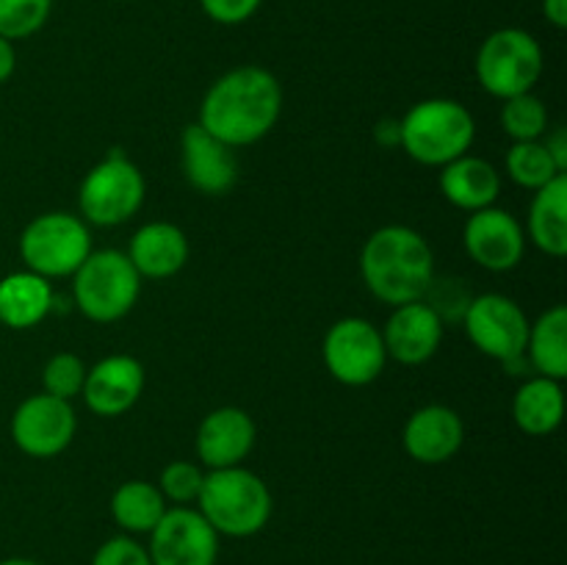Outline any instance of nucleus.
Returning a JSON list of instances; mask_svg holds the SVG:
<instances>
[{
	"label": "nucleus",
	"mask_w": 567,
	"mask_h": 565,
	"mask_svg": "<svg viewBox=\"0 0 567 565\" xmlns=\"http://www.w3.org/2000/svg\"><path fill=\"white\" fill-rule=\"evenodd\" d=\"M282 111V86L264 66H236L205 92L199 125L219 142L236 147L260 142L277 125Z\"/></svg>",
	"instance_id": "nucleus-1"
},
{
	"label": "nucleus",
	"mask_w": 567,
	"mask_h": 565,
	"mask_svg": "<svg viewBox=\"0 0 567 565\" xmlns=\"http://www.w3.org/2000/svg\"><path fill=\"white\" fill-rule=\"evenodd\" d=\"M365 288L385 305H408L426 297L435 280V255L419 230L385 225L371 233L360 253Z\"/></svg>",
	"instance_id": "nucleus-2"
},
{
	"label": "nucleus",
	"mask_w": 567,
	"mask_h": 565,
	"mask_svg": "<svg viewBox=\"0 0 567 565\" xmlns=\"http://www.w3.org/2000/svg\"><path fill=\"white\" fill-rule=\"evenodd\" d=\"M199 513L216 535L252 537L269 524L271 493L255 471L244 465L210 469L199 487Z\"/></svg>",
	"instance_id": "nucleus-3"
},
{
	"label": "nucleus",
	"mask_w": 567,
	"mask_h": 565,
	"mask_svg": "<svg viewBox=\"0 0 567 565\" xmlns=\"http://www.w3.org/2000/svg\"><path fill=\"white\" fill-rule=\"evenodd\" d=\"M402 144L399 147L424 166H446L465 155L474 144L476 125L463 103L449 97H430L415 103L399 120Z\"/></svg>",
	"instance_id": "nucleus-4"
},
{
	"label": "nucleus",
	"mask_w": 567,
	"mask_h": 565,
	"mask_svg": "<svg viewBox=\"0 0 567 565\" xmlns=\"http://www.w3.org/2000/svg\"><path fill=\"white\" fill-rule=\"evenodd\" d=\"M138 291H142V277L120 249L89 253V258L72 275L75 305L86 319L97 325H111L131 314Z\"/></svg>",
	"instance_id": "nucleus-5"
},
{
	"label": "nucleus",
	"mask_w": 567,
	"mask_h": 565,
	"mask_svg": "<svg viewBox=\"0 0 567 565\" xmlns=\"http://www.w3.org/2000/svg\"><path fill=\"white\" fill-rule=\"evenodd\" d=\"M543 48L524 28H498L476 53V78L498 100L526 94L543 75Z\"/></svg>",
	"instance_id": "nucleus-6"
},
{
	"label": "nucleus",
	"mask_w": 567,
	"mask_h": 565,
	"mask_svg": "<svg viewBox=\"0 0 567 565\" xmlns=\"http://www.w3.org/2000/svg\"><path fill=\"white\" fill-rule=\"evenodd\" d=\"M92 253V233L81 216L50 210L25 225L20 236V255L28 271L44 277H70Z\"/></svg>",
	"instance_id": "nucleus-7"
},
{
	"label": "nucleus",
	"mask_w": 567,
	"mask_h": 565,
	"mask_svg": "<svg viewBox=\"0 0 567 565\" xmlns=\"http://www.w3.org/2000/svg\"><path fill=\"white\" fill-rule=\"evenodd\" d=\"M144 175L131 158L114 150L86 172L78 192L83 219L100 227L125 225L144 203Z\"/></svg>",
	"instance_id": "nucleus-8"
},
{
	"label": "nucleus",
	"mask_w": 567,
	"mask_h": 565,
	"mask_svg": "<svg viewBox=\"0 0 567 565\" xmlns=\"http://www.w3.org/2000/svg\"><path fill=\"white\" fill-rule=\"evenodd\" d=\"M321 355H324L327 371L338 382L352 388L374 382L385 371L388 363L382 332L371 321L360 319V316L338 319L327 330Z\"/></svg>",
	"instance_id": "nucleus-9"
},
{
	"label": "nucleus",
	"mask_w": 567,
	"mask_h": 565,
	"mask_svg": "<svg viewBox=\"0 0 567 565\" xmlns=\"http://www.w3.org/2000/svg\"><path fill=\"white\" fill-rule=\"evenodd\" d=\"M463 321L471 343L498 363H507L526 352L529 319L524 308L504 294H482L471 299Z\"/></svg>",
	"instance_id": "nucleus-10"
},
{
	"label": "nucleus",
	"mask_w": 567,
	"mask_h": 565,
	"mask_svg": "<svg viewBox=\"0 0 567 565\" xmlns=\"http://www.w3.org/2000/svg\"><path fill=\"white\" fill-rule=\"evenodd\" d=\"M78 430L75 410L66 399L33 393L11 415V438L28 458H55L72 443Z\"/></svg>",
	"instance_id": "nucleus-11"
},
{
	"label": "nucleus",
	"mask_w": 567,
	"mask_h": 565,
	"mask_svg": "<svg viewBox=\"0 0 567 565\" xmlns=\"http://www.w3.org/2000/svg\"><path fill=\"white\" fill-rule=\"evenodd\" d=\"M147 554L153 565H216L219 535L199 510L169 507L150 532Z\"/></svg>",
	"instance_id": "nucleus-12"
},
{
	"label": "nucleus",
	"mask_w": 567,
	"mask_h": 565,
	"mask_svg": "<svg viewBox=\"0 0 567 565\" xmlns=\"http://www.w3.org/2000/svg\"><path fill=\"white\" fill-rule=\"evenodd\" d=\"M465 253L487 271H509L524 260L526 236L520 222L504 208H482L471 214L463 230Z\"/></svg>",
	"instance_id": "nucleus-13"
},
{
	"label": "nucleus",
	"mask_w": 567,
	"mask_h": 565,
	"mask_svg": "<svg viewBox=\"0 0 567 565\" xmlns=\"http://www.w3.org/2000/svg\"><path fill=\"white\" fill-rule=\"evenodd\" d=\"M181 161L186 181L208 197H221L238 181V158L230 144L210 136L199 122L188 125L181 136Z\"/></svg>",
	"instance_id": "nucleus-14"
},
{
	"label": "nucleus",
	"mask_w": 567,
	"mask_h": 565,
	"mask_svg": "<svg viewBox=\"0 0 567 565\" xmlns=\"http://www.w3.org/2000/svg\"><path fill=\"white\" fill-rule=\"evenodd\" d=\"M144 391V366L131 355H109L83 380V402L103 419H116L138 402Z\"/></svg>",
	"instance_id": "nucleus-15"
},
{
	"label": "nucleus",
	"mask_w": 567,
	"mask_h": 565,
	"mask_svg": "<svg viewBox=\"0 0 567 565\" xmlns=\"http://www.w3.org/2000/svg\"><path fill=\"white\" fill-rule=\"evenodd\" d=\"M382 343H385L388 358L402 366H421L441 349L443 341V319L424 302L396 305L391 319L385 321Z\"/></svg>",
	"instance_id": "nucleus-16"
},
{
	"label": "nucleus",
	"mask_w": 567,
	"mask_h": 565,
	"mask_svg": "<svg viewBox=\"0 0 567 565\" xmlns=\"http://www.w3.org/2000/svg\"><path fill=\"white\" fill-rule=\"evenodd\" d=\"M465 424L457 410L426 404L408 419L402 432L404 452L421 465H441L463 449Z\"/></svg>",
	"instance_id": "nucleus-17"
},
{
	"label": "nucleus",
	"mask_w": 567,
	"mask_h": 565,
	"mask_svg": "<svg viewBox=\"0 0 567 565\" xmlns=\"http://www.w3.org/2000/svg\"><path fill=\"white\" fill-rule=\"evenodd\" d=\"M258 427L241 408H216L197 430V454L208 469H230L252 452Z\"/></svg>",
	"instance_id": "nucleus-18"
},
{
	"label": "nucleus",
	"mask_w": 567,
	"mask_h": 565,
	"mask_svg": "<svg viewBox=\"0 0 567 565\" xmlns=\"http://www.w3.org/2000/svg\"><path fill=\"white\" fill-rule=\"evenodd\" d=\"M127 258L136 266L138 277L166 280V277H175L186 266L188 238L172 222H147V225L133 233Z\"/></svg>",
	"instance_id": "nucleus-19"
},
{
	"label": "nucleus",
	"mask_w": 567,
	"mask_h": 565,
	"mask_svg": "<svg viewBox=\"0 0 567 565\" xmlns=\"http://www.w3.org/2000/svg\"><path fill=\"white\" fill-rule=\"evenodd\" d=\"M441 192L452 205L463 210L491 208L502 194V175L496 166L476 155H460L441 172Z\"/></svg>",
	"instance_id": "nucleus-20"
},
{
	"label": "nucleus",
	"mask_w": 567,
	"mask_h": 565,
	"mask_svg": "<svg viewBox=\"0 0 567 565\" xmlns=\"http://www.w3.org/2000/svg\"><path fill=\"white\" fill-rule=\"evenodd\" d=\"M53 308V288L33 271H11L0 280V325L31 330Z\"/></svg>",
	"instance_id": "nucleus-21"
},
{
	"label": "nucleus",
	"mask_w": 567,
	"mask_h": 565,
	"mask_svg": "<svg viewBox=\"0 0 567 565\" xmlns=\"http://www.w3.org/2000/svg\"><path fill=\"white\" fill-rule=\"evenodd\" d=\"M529 238L540 253L551 258L567 255V175H557L551 183L537 188L526 222Z\"/></svg>",
	"instance_id": "nucleus-22"
},
{
	"label": "nucleus",
	"mask_w": 567,
	"mask_h": 565,
	"mask_svg": "<svg viewBox=\"0 0 567 565\" xmlns=\"http://www.w3.org/2000/svg\"><path fill=\"white\" fill-rule=\"evenodd\" d=\"M565 415V393L559 380L551 377H529L524 386L515 391L513 399V419L518 430L526 435L546 438L563 424Z\"/></svg>",
	"instance_id": "nucleus-23"
},
{
	"label": "nucleus",
	"mask_w": 567,
	"mask_h": 565,
	"mask_svg": "<svg viewBox=\"0 0 567 565\" xmlns=\"http://www.w3.org/2000/svg\"><path fill=\"white\" fill-rule=\"evenodd\" d=\"M526 360L532 371L540 377L563 382L567 377V308L554 305L551 310L540 316L535 325H529L526 338Z\"/></svg>",
	"instance_id": "nucleus-24"
},
{
	"label": "nucleus",
	"mask_w": 567,
	"mask_h": 565,
	"mask_svg": "<svg viewBox=\"0 0 567 565\" xmlns=\"http://www.w3.org/2000/svg\"><path fill=\"white\" fill-rule=\"evenodd\" d=\"M166 499L158 485L144 480L122 482L111 496V515L127 535H150L166 513Z\"/></svg>",
	"instance_id": "nucleus-25"
},
{
	"label": "nucleus",
	"mask_w": 567,
	"mask_h": 565,
	"mask_svg": "<svg viewBox=\"0 0 567 565\" xmlns=\"http://www.w3.org/2000/svg\"><path fill=\"white\" fill-rule=\"evenodd\" d=\"M507 172L518 186L532 188V192L551 183L557 175H565L551 161L543 138H537V142H515L507 153Z\"/></svg>",
	"instance_id": "nucleus-26"
},
{
	"label": "nucleus",
	"mask_w": 567,
	"mask_h": 565,
	"mask_svg": "<svg viewBox=\"0 0 567 565\" xmlns=\"http://www.w3.org/2000/svg\"><path fill=\"white\" fill-rule=\"evenodd\" d=\"M502 127L513 142H537L548 131L546 103L532 92L504 100Z\"/></svg>",
	"instance_id": "nucleus-27"
},
{
	"label": "nucleus",
	"mask_w": 567,
	"mask_h": 565,
	"mask_svg": "<svg viewBox=\"0 0 567 565\" xmlns=\"http://www.w3.org/2000/svg\"><path fill=\"white\" fill-rule=\"evenodd\" d=\"M53 0H0V37L17 42L39 33L48 22Z\"/></svg>",
	"instance_id": "nucleus-28"
},
{
	"label": "nucleus",
	"mask_w": 567,
	"mask_h": 565,
	"mask_svg": "<svg viewBox=\"0 0 567 565\" xmlns=\"http://www.w3.org/2000/svg\"><path fill=\"white\" fill-rule=\"evenodd\" d=\"M83 380H86V363H83L75 352L53 355L42 371L44 393L66 399V402L75 397H81Z\"/></svg>",
	"instance_id": "nucleus-29"
},
{
	"label": "nucleus",
	"mask_w": 567,
	"mask_h": 565,
	"mask_svg": "<svg viewBox=\"0 0 567 565\" xmlns=\"http://www.w3.org/2000/svg\"><path fill=\"white\" fill-rule=\"evenodd\" d=\"M203 471L197 469L188 460H175V463L166 465L161 471L158 491L164 493L166 502H175L177 507H188L192 502H197L199 487H203Z\"/></svg>",
	"instance_id": "nucleus-30"
},
{
	"label": "nucleus",
	"mask_w": 567,
	"mask_h": 565,
	"mask_svg": "<svg viewBox=\"0 0 567 565\" xmlns=\"http://www.w3.org/2000/svg\"><path fill=\"white\" fill-rule=\"evenodd\" d=\"M92 565H153L150 563L147 546L131 535H116L109 537L103 546L94 552Z\"/></svg>",
	"instance_id": "nucleus-31"
},
{
	"label": "nucleus",
	"mask_w": 567,
	"mask_h": 565,
	"mask_svg": "<svg viewBox=\"0 0 567 565\" xmlns=\"http://www.w3.org/2000/svg\"><path fill=\"white\" fill-rule=\"evenodd\" d=\"M260 3L264 0H199L205 14L219 25H241L260 9Z\"/></svg>",
	"instance_id": "nucleus-32"
},
{
	"label": "nucleus",
	"mask_w": 567,
	"mask_h": 565,
	"mask_svg": "<svg viewBox=\"0 0 567 565\" xmlns=\"http://www.w3.org/2000/svg\"><path fill=\"white\" fill-rule=\"evenodd\" d=\"M543 144H546L548 155H551V161L557 164V170L567 175V131L565 127L559 125V127H554L551 133H546Z\"/></svg>",
	"instance_id": "nucleus-33"
},
{
	"label": "nucleus",
	"mask_w": 567,
	"mask_h": 565,
	"mask_svg": "<svg viewBox=\"0 0 567 565\" xmlns=\"http://www.w3.org/2000/svg\"><path fill=\"white\" fill-rule=\"evenodd\" d=\"M374 136L382 147H391V144H402V125L399 120H382L380 125L374 127Z\"/></svg>",
	"instance_id": "nucleus-34"
},
{
	"label": "nucleus",
	"mask_w": 567,
	"mask_h": 565,
	"mask_svg": "<svg viewBox=\"0 0 567 565\" xmlns=\"http://www.w3.org/2000/svg\"><path fill=\"white\" fill-rule=\"evenodd\" d=\"M17 70V53H14V42L0 37V83L9 81Z\"/></svg>",
	"instance_id": "nucleus-35"
},
{
	"label": "nucleus",
	"mask_w": 567,
	"mask_h": 565,
	"mask_svg": "<svg viewBox=\"0 0 567 565\" xmlns=\"http://www.w3.org/2000/svg\"><path fill=\"white\" fill-rule=\"evenodd\" d=\"M543 14L554 28H567V0H543Z\"/></svg>",
	"instance_id": "nucleus-36"
},
{
	"label": "nucleus",
	"mask_w": 567,
	"mask_h": 565,
	"mask_svg": "<svg viewBox=\"0 0 567 565\" xmlns=\"http://www.w3.org/2000/svg\"><path fill=\"white\" fill-rule=\"evenodd\" d=\"M0 565H42L31 557H9V559H0Z\"/></svg>",
	"instance_id": "nucleus-37"
}]
</instances>
